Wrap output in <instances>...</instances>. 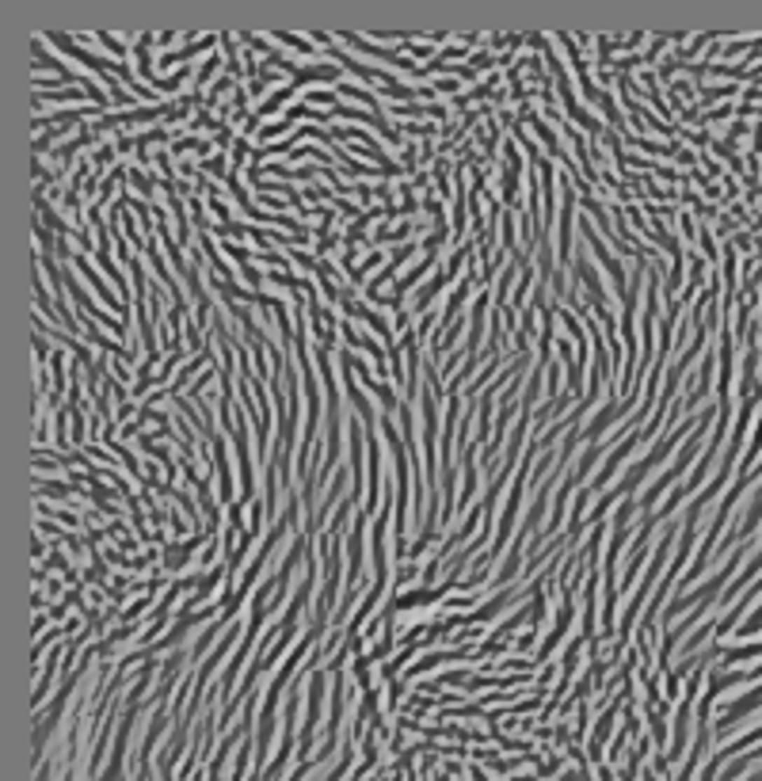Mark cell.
Segmentation results:
<instances>
[{
    "label": "cell",
    "instance_id": "6da1fadb",
    "mask_svg": "<svg viewBox=\"0 0 762 781\" xmlns=\"http://www.w3.org/2000/svg\"><path fill=\"white\" fill-rule=\"evenodd\" d=\"M214 469H218V503H240L233 492V465H229V450H225V435L214 438Z\"/></svg>",
    "mask_w": 762,
    "mask_h": 781
},
{
    "label": "cell",
    "instance_id": "7a4b0ae2",
    "mask_svg": "<svg viewBox=\"0 0 762 781\" xmlns=\"http://www.w3.org/2000/svg\"><path fill=\"white\" fill-rule=\"evenodd\" d=\"M293 95H298V88H293L290 81H286V84H279V88H275V92H271V95H267V99H263V103H259V107H256V118H259V123H263V118L279 115V111H282L286 103L293 99ZM279 118H282V115H279Z\"/></svg>",
    "mask_w": 762,
    "mask_h": 781
},
{
    "label": "cell",
    "instance_id": "3957f363",
    "mask_svg": "<svg viewBox=\"0 0 762 781\" xmlns=\"http://www.w3.org/2000/svg\"><path fill=\"white\" fill-rule=\"evenodd\" d=\"M275 42L286 46V50H298L301 57H313V50H317V42H305V39H298V34H290V31H275Z\"/></svg>",
    "mask_w": 762,
    "mask_h": 781
},
{
    "label": "cell",
    "instance_id": "277c9868",
    "mask_svg": "<svg viewBox=\"0 0 762 781\" xmlns=\"http://www.w3.org/2000/svg\"><path fill=\"white\" fill-rule=\"evenodd\" d=\"M65 366H69V354L65 351H54V359H50V374H54V396L65 393Z\"/></svg>",
    "mask_w": 762,
    "mask_h": 781
},
{
    "label": "cell",
    "instance_id": "5b68a950",
    "mask_svg": "<svg viewBox=\"0 0 762 781\" xmlns=\"http://www.w3.org/2000/svg\"><path fill=\"white\" fill-rule=\"evenodd\" d=\"M305 107H340V92H320V88H313V92H305Z\"/></svg>",
    "mask_w": 762,
    "mask_h": 781
},
{
    "label": "cell",
    "instance_id": "8992f818",
    "mask_svg": "<svg viewBox=\"0 0 762 781\" xmlns=\"http://www.w3.org/2000/svg\"><path fill=\"white\" fill-rule=\"evenodd\" d=\"M92 42H99L103 50H111V54H115V62H126V46H123V42H118V39H111L107 31H99V34H95Z\"/></svg>",
    "mask_w": 762,
    "mask_h": 781
}]
</instances>
